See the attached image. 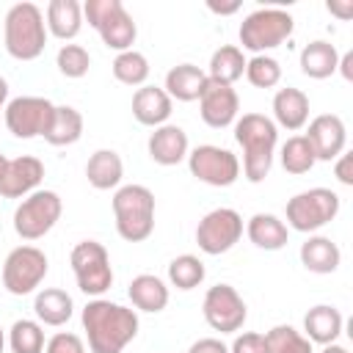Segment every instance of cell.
<instances>
[{
  "label": "cell",
  "mask_w": 353,
  "mask_h": 353,
  "mask_svg": "<svg viewBox=\"0 0 353 353\" xmlns=\"http://www.w3.org/2000/svg\"><path fill=\"white\" fill-rule=\"evenodd\" d=\"M298 256H301V265L309 273H317V276H328V273H334L342 265L339 245L331 237H325V234H309L301 243Z\"/></svg>",
  "instance_id": "7402d4cb"
},
{
  "label": "cell",
  "mask_w": 353,
  "mask_h": 353,
  "mask_svg": "<svg viewBox=\"0 0 353 353\" xmlns=\"http://www.w3.org/2000/svg\"><path fill=\"white\" fill-rule=\"evenodd\" d=\"M245 234L262 251H281L290 243L287 223L279 215H273V212H254L245 221Z\"/></svg>",
  "instance_id": "603a6c76"
},
{
  "label": "cell",
  "mask_w": 353,
  "mask_h": 353,
  "mask_svg": "<svg viewBox=\"0 0 353 353\" xmlns=\"http://www.w3.org/2000/svg\"><path fill=\"white\" fill-rule=\"evenodd\" d=\"M279 157H281V168H284L287 174H295V176L312 171L314 163H317V157H314V152H312V146H309V141H306L303 135L287 138V141L281 143Z\"/></svg>",
  "instance_id": "e575fe53"
},
{
  "label": "cell",
  "mask_w": 353,
  "mask_h": 353,
  "mask_svg": "<svg viewBox=\"0 0 353 353\" xmlns=\"http://www.w3.org/2000/svg\"><path fill=\"white\" fill-rule=\"evenodd\" d=\"M116 232L127 243H143L154 232V193L146 185H121L113 193Z\"/></svg>",
  "instance_id": "277c9868"
},
{
  "label": "cell",
  "mask_w": 353,
  "mask_h": 353,
  "mask_svg": "<svg viewBox=\"0 0 353 353\" xmlns=\"http://www.w3.org/2000/svg\"><path fill=\"white\" fill-rule=\"evenodd\" d=\"M47 33H52L61 41H69L83 28V6L77 0H50L44 11Z\"/></svg>",
  "instance_id": "83f0119b"
},
{
  "label": "cell",
  "mask_w": 353,
  "mask_h": 353,
  "mask_svg": "<svg viewBox=\"0 0 353 353\" xmlns=\"http://www.w3.org/2000/svg\"><path fill=\"white\" fill-rule=\"evenodd\" d=\"M44 328L39 320H17L11 328H8V347L11 353H44Z\"/></svg>",
  "instance_id": "836d02e7"
},
{
  "label": "cell",
  "mask_w": 353,
  "mask_h": 353,
  "mask_svg": "<svg viewBox=\"0 0 353 353\" xmlns=\"http://www.w3.org/2000/svg\"><path fill=\"white\" fill-rule=\"evenodd\" d=\"M268 353H314V345L292 325H273L265 334Z\"/></svg>",
  "instance_id": "d590c367"
},
{
  "label": "cell",
  "mask_w": 353,
  "mask_h": 353,
  "mask_svg": "<svg viewBox=\"0 0 353 353\" xmlns=\"http://www.w3.org/2000/svg\"><path fill=\"white\" fill-rule=\"evenodd\" d=\"M303 138L309 141L317 160L334 163L347 149V127L336 113H320L309 121Z\"/></svg>",
  "instance_id": "2e32d148"
},
{
  "label": "cell",
  "mask_w": 353,
  "mask_h": 353,
  "mask_svg": "<svg viewBox=\"0 0 353 353\" xmlns=\"http://www.w3.org/2000/svg\"><path fill=\"white\" fill-rule=\"evenodd\" d=\"M234 141L243 149V165H240L243 176L251 185H259L273 168L279 127L265 113H243L234 121Z\"/></svg>",
  "instance_id": "7a4b0ae2"
},
{
  "label": "cell",
  "mask_w": 353,
  "mask_h": 353,
  "mask_svg": "<svg viewBox=\"0 0 353 353\" xmlns=\"http://www.w3.org/2000/svg\"><path fill=\"white\" fill-rule=\"evenodd\" d=\"M188 168L190 174L212 188H229L240 179V160L234 152L215 146V143H201L188 152Z\"/></svg>",
  "instance_id": "7c38bea8"
},
{
  "label": "cell",
  "mask_w": 353,
  "mask_h": 353,
  "mask_svg": "<svg viewBox=\"0 0 353 353\" xmlns=\"http://www.w3.org/2000/svg\"><path fill=\"white\" fill-rule=\"evenodd\" d=\"M204 276H207V268L196 254H179L168 262V281L176 290H185V292L196 290L204 281Z\"/></svg>",
  "instance_id": "1f68e13d"
},
{
  "label": "cell",
  "mask_w": 353,
  "mask_h": 353,
  "mask_svg": "<svg viewBox=\"0 0 353 353\" xmlns=\"http://www.w3.org/2000/svg\"><path fill=\"white\" fill-rule=\"evenodd\" d=\"M146 152L157 165H179L182 160H188V152H190L188 132L179 124L154 127V132L146 141Z\"/></svg>",
  "instance_id": "ac0fdd59"
},
{
  "label": "cell",
  "mask_w": 353,
  "mask_h": 353,
  "mask_svg": "<svg viewBox=\"0 0 353 353\" xmlns=\"http://www.w3.org/2000/svg\"><path fill=\"white\" fill-rule=\"evenodd\" d=\"M83 17L99 33V39L108 50H116V52L132 50L135 39H138V25L127 14L121 0H85Z\"/></svg>",
  "instance_id": "5b68a950"
},
{
  "label": "cell",
  "mask_w": 353,
  "mask_h": 353,
  "mask_svg": "<svg viewBox=\"0 0 353 353\" xmlns=\"http://www.w3.org/2000/svg\"><path fill=\"white\" fill-rule=\"evenodd\" d=\"M336 72H342V77H345L347 83H353V52H345V55H339Z\"/></svg>",
  "instance_id": "f6af8a7d"
},
{
  "label": "cell",
  "mask_w": 353,
  "mask_h": 353,
  "mask_svg": "<svg viewBox=\"0 0 353 353\" xmlns=\"http://www.w3.org/2000/svg\"><path fill=\"white\" fill-rule=\"evenodd\" d=\"M3 44L17 61H36L47 47L44 11L36 3H14L3 19Z\"/></svg>",
  "instance_id": "3957f363"
},
{
  "label": "cell",
  "mask_w": 353,
  "mask_h": 353,
  "mask_svg": "<svg viewBox=\"0 0 353 353\" xmlns=\"http://www.w3.org/2000/svg\"><path fill=\"white\" fill-rule=\"evenodd\" d=\"M121 176H124V163L113 149H97L85 163V179L94 190L121 188Z\"/></svg>",
  "instance_id": "484cf974"
},
{
  "label": "cell",
  "mask_w": 353,
  "mask_h": 353,
  "mask_svg": "<svg viewBox=\"0 0 353 353\" xmlns=\"http://www.w3.org/2000/svg\"><path fill=\"white\" fill-rule=\"evenodd\" d=\"M188 353H229V345H223L218 336H204V339H196Z\"/></svg>",
  "instance_id": "b9f144b4"
},
{
  "label": "cell",
  "mask_w": 353,
  "mask_h": 353,
  "mask_svg": "<svg viewBox=\"0 0 353 353\" xmlns=\"http://www.w3.org/2000/svg\"><path fill=\"white\" fill-rule=\"evenodd\" d=\"M273 124L290 132L303 130L309 124V97L295 85L279 88L273 97Z\"/></svg>",
  "instance_id": "ffe728a7"
},
{
  "label": "cell",
  "mask_w": 353,
  "mask_h": 353,
  "mask_svg": "<svg viewBox=\"0 0 353 353\" xmlns=\"http://www.w3.org/2000/svg\"><path fill=\"white\" fill-rule=\"evenodd\" d=\"M207 8H210L212 14L229 17V14H237V11H240V0H232V3H215V0H210V3H207Z\"/></svg>",
  "instance_id": "ee69618b"
},
{
  "label": "cell",
  "mask_w": 353,
  "mask_h": 353,
  "mask_svg": "<svg viewBox=\"0 0 353 353\" xmlns=\"http://www.w3.org/2000/svg\"><path fill=\"white\" fill-rule=\"evenodd\" d=\"M61 212H63V201L55 190H33L30 196H25L17 210H14V232L22 237V240H39L44 237L58 221H61Z\"/></svg>",
  "instance_id": "9c48e42d"
},
{
  "label": "cell",
  "mask_w": 353,
  "mask_h": 353,
  "mask_svg": "<svg viewBox=\"0 0 353 353\" xmlns=\"http://www.w3.org/2000/svg\"><path fill=\"white\" fill-rule=\"evenodd\" d=\"M69 265H72L80 292H85L91 298H102L113 287V268H110L108 248L102 243L80 240L69 254Z\"/></svg>",
  "instance_id": "ba28073f"
},
{
  "label": "cell",
  "mask_w": 353,
  "mask_h": 353,
  "mask_svg": "<svg viewBox=\"0 0 353 353\" xmlns=\"http://www.w3.org/2000/svg\"><path fill=\"white\" fill-rule=\"evenodd\" d=\"M6 102H8V80L0 77V113L6 110Z\"/></svg>",
  "instance_id": "bcb514c9"
},
{
  "label": "cell",
  "mask_w": 353,
  "mask_h": 353,
  "mask_svg": "<svg viewBox=\"0 0 353 353\" xmlns=\"http://www.w3.org/2000/svg\"><path fill=\"white\" fill-rule=\"evenodd\" d=\"M201 314L207 325L218 334H237L248 317V306L243 295L232 284H215L204 292L201 301Z\"/></svg>",
  "instance_id": "4fadbf2b"
},
{
  "label": "cell",
  "mask_w": 353,
  "mask_h": 353,
  "mask_svg": "<svg viewBox=\"0 0 353 353\" xmlns=\"http://www.w3.org/2000/svg\"><path fill=\"white\" fill-rule=\"evenodd\" d=\"M334 176L339 185H347V188L353 185V154L347 149L334 160Z\"/></svg>",
  "instance_id": "60d3db41"
},
{
  "label": "cell",
  "mask_w": 353,
  "mask_h": 353,
  "mask_svg": "<svg viewBox=\"0 0 353 353\" xmlns=\"http://www.w3.org/2000/svg\"><path fill=\"white\" fill-rule=\"evenodd\" d=\"M44 353H85V345L77 334H69V331H58L47 339L44 345Z\"/></svg>",
  "instance_id": "f35d334b"
},
{
  "label": "cell",
  "mask_w": 353,
  "mask_h": 353,
  "mask_svg": "<svg viewBox=\"0 0 353 353\" xmlns=\"http://www.w3.org/2000/svg\"><path fill=\"white\" fill-rule=\"evenodd\" d=\"M6 165H8V157H6V154H0V176H3V171H6Z\"/></svg>",
  "instance_id": "c3c4849f"
},
{
  "label": "cell",
  "mask_w": 353,
  "mask_h": 353,
  "mask_svg": "<svg viewBox=\"0 0 353 353\" xmlns=\"http://www.w3.org/2000/svg\"><path fill=\"white\" fill-rule=\"evenodd\" d=\"M174 99L160 88V85H141L132 94V116L143 127H163L171 119Z\"/></svg>",
  "instance_id": "d6986e66"
},
{
  "label": "cell",
  "mask_w": 353,
  "mask_h": 353,
  "mask_svg": "<svg viewBox=\"0 0 353 353\" xmlns=\"http://www.w3.org/2000/svg\"><path fill=\"white\" fill-rule=\"evenodd\" d=\"M245 80L254 88H276L281 83V63L273 55H254L245 61Z\"/></svg>",
  "instance_id": "8d00e7d4"
},
{
  "label": "cell",
  "mask_w": 353,
  "mask_h": 353,
  "mask_svg": "<svg viewBox=\"0 0 353 353\" xmlns=\"http://www.w3.org/2000/svg\"><path fill=\"white\" fill-rule=\"evenodd\" d=\"M325 8H328V14H334L339 19H350L353 17V0H328Z\"/></svg>",
  "instance_id": "7bdbcfd3"
},
{
  "label": "cell",
  "mask_w": 353,
  "mask_h": 353,
  "mask_svg": "<svg viewBox=\"0 0 353 353\" xmlns=\"http://www.w3.org/2000/svg\"><path fill=\"white\" fill-rule=\"evenodd\" d=\"M33 312H36V320H39L41 325L58 328V325H63V323L72 320V314H74V301H72V295H69L66 290H61V287H47V290H41V292H36V298H33Z\"/></svg>",
  "instance_id": "4316f807"
},
{
  "label": "cell",
  "mask_w": 353,
  "mask_h": 353,
  "mask_svg": "<svg viewBox=\"0 0 353 353\" xmlns=\"http://www.w3.org/2000/svg\"><path fill=\"white\" fill-rule=\"evenodd\" d=\"M91 353H121L138 336V312L108 298H91L80 314Z\"/></svg>",
  "instance_id": "6da1fadb"
},
{
  "label": "cell",
  "mask_w": 353,
  "mask_h": 353,
  "mask_svg": "<svg viewBox=\"0 0 353 353\" xmlns=\"http://www.w3.org/2000/svg\"><path fill=\"white\" fill-rule=\"evenodd\" d=\"M243 229H245V223H243V215L237 210H232V207H215V210H210L199 221V226H196V243H199V248L204 254L218 256V254L232 251L240 243Z\"/></svg>",
  "instance_id": "8fae6325"
},
{
  "label": "cell",
  "mask_w": 353,
  "mask_h": 353,
  "mask_svg": "<svg viewBox=\"0 0 353 353\" xmlns=\"http://www.w3.org/2000/svg\"><path fill=\"white\" fill-rule=\"evenodd\" d=\"M3 347H6V334H3V328H0V353H3Z\"/></svg>",
  "instance_id": "681fc988"
},
{
  "label": "cell",
  "mask_w": 353,
  "mask_h": 353,
  "mask_svg": "<svg viewBox=\"0 0 353 353\" xmlns=\"http://www.w3.org/2000/svg\"><path fill=\"white\" fill-rule=\"evenodd\" d=\"M345 328V317L336 306L317 303L303 314V336L312 345H334Z\"/></svg>",
  "instance_id": "44dd1931"
},
{
  "label": "cell",
  "mask_w": 353,
  "mask_h": 353,
  "mask_svg": "<svg viewBox=\"0 0 353 353\" xmlns=\"http://www.w3.org/2000/svg\"><path fill=\"white\" fill-rule=\"evenodd\" d=\"M298 63H301V72H303L306 77H312V80H325V77H331V74L336 72L339 50H336L331 41H325V39H314V41H309V44L301 50Z\"/></svg>",
  "instance_id": "f1b7e54d"
},
{
  "label": "cell",
  "mask_w": 353,
  "mask_h": 353,
  "mask_svg": "<svg viewBox=\"0 0 353 353\" xmlns=\"http://www.w3.org/2000/svg\"><path fill=\"white\" fill-rule=\"evenodd\" d=\"M245 55L237 44H223L210 55V66H207V77L232 85L234 80H240L245 74Z\"/></svg>",
  "instance_id": "4dcf8cb0"
},
{
  "label": "cell",
  "mask_w": 353,
  "mask_h": 353,
  "mask_svg": "<svg viewBox=\"0 0 353 353\" xmlns=\"http://www.w3.org/2000/svg\"><path fill=\"white\" fill-rule=\"evenodd\" d=\"M50 146H72L83 138V116L72 105H55L47 132L41 135Z\"/></svg>",
  "instance_id": "f546056e"
},
{
  "label": "cell",
  "mask_w": 353,
  "mask_h": 353,
  "mask_svg": "<svg viewBox=\"0 0 353 353\" xmlns=\"http://www.w3.org/2000/svg\"><path fill=\"white\" fill-rule=\"evenodd\" d=\"M44 179V163L33 154H19L8 160L3 176H0V196L3 199H25L33 190H39Z\"/></svg>",
  "instance_id": "e0dca14e"
},
{
  "label": "cell",
  "mask_w": 353,
  "mask_h": 353,
  "mask_svg": "<svg viewBox=\"0 0 353 353\" xmlns=\"http://www.w3.org/2000/svg\"><path fill=\"white\" fill-rule=\"evenodd\" d=\"M295 19L284 8H256L240 22V50L254 55H268V50L281 47L292 36Z\"/></svg>",
  "instance_id": "8992f818"
},
{
  "label": "cell",
  "mask_w": 353,
  "mask_h": 353,
  "mask_svg": "<svg viewBox=\"0 0 353 353\" xmlns=\"http://www.w3.org/2000/svg\"><path fill=\"white\" fill-rule=\"evenodd\" d=\"M339 207H342L339 193L331 190V188L301 190L284 207L287 229H295V232H303V234H317L323 226H328L339 215Z\"/></svg>",
  "instance_id": "52a82bcc"
},
{
  "label": "cell",
  "mask_w": 353,
  "mask_h": 353,
  "mask_svg": "<svg viewBox=\"0 0 353 353\" xmlns=\"http://www.w3.org/2000/svg\"><path fill=\"white\" fill-rule=\"evenodd\" d=\"M320 353H350V350H347L345 345H336V342H334V345H323Z\"/></svg>",
  "instance_id": "7dc6e473"
},
{
  "label": "cell",
  "mask_w": 353,
  "mask_h": 353,
  "mask_svg": "<svg viewBox=\"0 0 353 353\" xmlns=\"http://www.w3.org/2000/svg\"><path fill=\"white\" fill-rule=\"evenodd\" d=\"M229 353H268L265 334H256V331H243V334H237L234 342L229 345Z\"/></svg>",
  "instance_id": "ab89813d"
},
{
  "label": "cell",
  "mask_w": 353,
  "mask_h": 353,
  "mask_svg": "<svg viewBox=\"0 0 353 353\" xmlns=\"http://www.w3.org/2000/svg\"><path fill=\"white\" fill-rule=\"evenodd\" d=\"M50 270V259L41 248L36 245H17L8 251L6 262H3V287L11 295H30L36 292V287L44 281Z\"/></svg>",
  "instance_id": "30bf717a"
},
{
  "label": "cell",
  "mask_w": 353,
  "mask_h": 353,
  "mask_svg": "<svg viewBox=\"0 0 353 353\" xmlns=\"http://www.w3.org/2000/svg\"><path fill=\"white\" fill-rule=\"evenodd\" d=\"M127 295H130V301H132V306L138 312L157 314V312H163L168 306V284L154 273H138L130 281Z\"/></svg>",
  "instance_id": "d4e9b609"
},
{
  "label": "cell",
  "mask_w": 353,
  "mask_h": 353,
  "mask_svg": "<svg viewBox=\"0 0 353 353\" xmlns=\"http://www.w3.org/2000/svg\"><path fill=\"white\" fill-rule=\"evenodd\" d=\"M110 69H113V77H116L119 83H124V85H138V88H141V85H146V80H149V61H146V55L138 52V50L116 52Z\"/></svg>",
  "instance_id": "d6a6232c"
},
{
  "label": "cell",
  "mask_w": 353,
  "mask_h": 353,
  "mask_svg": "<svg viewBox=\"0 0 353 353\" xmlns=\"http://www.w3.org/2000/svg\"><path fill=\"white\" fill-rule=\"evenodd\" d=\"M55 66H58V72L63 77L80 80L91 69V55H88V50L83 44H63L58 50V55H55Z\"/></svg>",
  "instance_id": "74e56055"
},
{
  "label": "cell",
  "mask_w": 353,
  "mask_h": 353,
  "mask_svg": "<svg viewBox=\"0 0 353 353\" xmlns=\"http://www.w3.org/2000/svg\"><path fill=\"white\" fill-rule=\"evenodd\" d=\"M52 110H55V105L47 97H14L6 102L3 121L14 138L30 141V138H39L47 132Z\"/></svg>",
  "instance_id": "5bb4252c"
},
{
  "label": "cell",
  "mask_w": 353,
  "mask_h": 353,
  "mask_svg": "<svg viewBox=\"0 0 353 353\" xmlns=\"http://www.w3.org/2000/svg\"><path fill=\"white\" fill-rule=\"evenodd\" d=\"M204 83H207L204 69H199L196 63H179L165 72L163 91L176 102H196L204 91Z\"/></svg>",
  "instance_id": "cb8c5ba5"
},
{
  "label": "cell",
  "mask_w": 353,
  "mask_h": 353,
  "mask_svg": "<svg viewBox=\"0 0 353 353\" xmlns=\"http://www.w3.org/2000/svg\"><path fill=\"white\" fill-rule=\"evenodd\" d=\"M199 116L212 130H223V127L234 124L240 116V97H237L234 85L207 77L204 91L199 97Z\"/></svg>",
  "instance_id": "9a60e30c"
}]
</instances>
